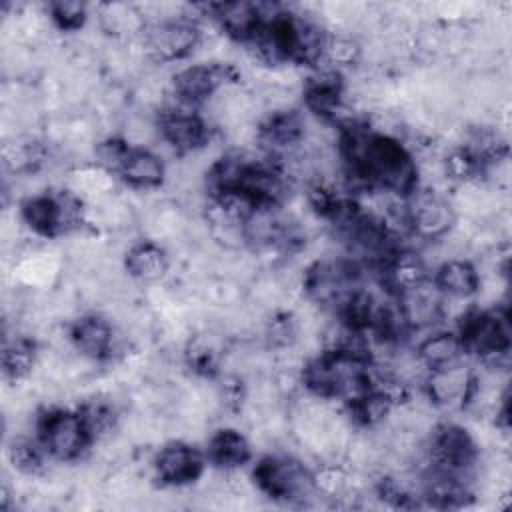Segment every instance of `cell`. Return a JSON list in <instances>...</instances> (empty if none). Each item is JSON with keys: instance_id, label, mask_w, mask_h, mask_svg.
<instances>
[{"instance_id": "9", "label": "cell", "mask_w": 512, "mask_h": 512, "mask_svg": "<svg viewBox=\"0 0 512 512\" xmlns=\"http://www.w3.org/2000/svg\"><path fill=\"white\" fill-rule=\"evenodd\" d=\"M176 102L178 106H170L158 116L160 138L176 154H194L210 142L208 122L192 106Z\"/></svg>"}, {"instance_id": "22", "label": "cell", "mask_w": 512, "mask_h": 512, "mask_svg": "<svg viewBox=\"0 0 512 512\" xmlns=\"http://www.w3.org/2000/svg\"><path fill=\"white\" fill-rule=\"evenodd\" d=\"M360 44L350 36H328L324 58H328L336 66L354 64L360 56Z\"/></svg>"}, {"instance_id": "6", "label": "cell", "mask_w": 512, "mask_h": 512, "mask_svg": "<svg viewBox=\"0 0 512 512\" xmlns=\"http://www.w3.org/2000/svg\"><path fill=\"white\" fill-rule=\"evenodd\" d=\"M238 80V72L226 62H202L186 66L172 78V96L192 108L208 102Z\"/></svg>"}, {"instance_id": "21", "label": "cell", "mask_w": 512, "mask_h": 512, "mask_svg": "<svg viewBox=\"0 0 512 512\" xmlns=\"http://www.w3.org/2000/svg\"><path fill=\"white\" fill-rule=\"evenodd\" d=\"M46 12L50 22L62 32H76L88 20V10L82 2H50Z\"/></svg>"}, {"instance_id": "12", "label": "cell", "mask_w": 512, "mask_h": 512, "mask_svg": "<svg viewBox=\"0 0 512 512\" xmlns=\"http://www.w3.org/2000/svg\"><path fill=\"white\" fill-rule=\"evenodd\" d=\"M116 176L134 190H152L164 182L166 166L156 152L132 144Z\"/></svg>"}, {"instance_id": "3", "label": "cell", "mask_w": 512, "mask_h": 512, "mask_svg": "<svg viewBox=\"0 0 512 512\" xmlns=\"http://www.w3.org/2000/svg\"><path fill=\"white\" fill-rule=\"evenodd\" d=\"M458 336L464 352H470L494 368L506 360L510 350V320L504 308L494 310H468L462 316Z\"/></svg>"}, {"instance_id": "10", "label": "cell", "mask_w": 512, "mask_h": 512, "mask_svg": "<svg viewBox=\"0 0 512 512\" xmlns=\"http://www.w3.org/2000/svg\"><path fill=\"white\" fill-rule=\"evenodd\" d=\"M206 466V456L188 442L172 440L154 456L156 478L166 486H186L196 482Z\"/></svg>"}, {"instance_id": "1", "label": "cell", "mask_w": 512, "mask_h": 512, "mask_svg": "<svg viewBox=\"0 0 512 512\" xmlns=\"http://www.w3.org/2000/svg\"><path fill=\"white\" fill-rule=\"evenodd\" d=\"M20 216L34 234L42 238H58L84 224V202L70 190L40 192L22 202Z\"/></svg>"}, {"instance_id": "16", "label": "cell", "mask_w": 512, "mask_h": 512, "mask_svg": "<svg viewBox=\"0 0 512 512\" xmlns=\"http://www.w3.org/2000/svg\"><path fill=\"white\" fill-rule=\"evenodd\" d=\"M252 458V446L248 438L236 428L216 430L206 444V460L222 470H234L244 466Z\"/></svg>"}, {"instance_id": "13", "label": "cell", "mask_w": 512, "mask_h": 512, "mask_svg": "<svg viewBox=\"0 0 512 512\" xmlns=\"http://www.w3.org/2000/svg\"><path fill=\"white\" fill-rule=\"evenodd\" d=\"M204 8L218 22L224 34L236 42L248 44L262 24L258 2H220Z\"/></svg>"}, {"instance_id": "18", "label": "cell", "mask_w": 512, "mask_h": 512, "mask_svg": "<svg viewBox=\"0 0 512 512\" xmlns=\"http://www.w3.org/2000/svg\"><path fill=\"white\" fill-rule=\"evenodd\" d=\"M36 342L26 336H14L4 338L2 348V370L4 376L10 380H22L28 376L36 364Z\"/></svg>"}, {"instance_id": "17", "label": "cell", "mask_w": 512, "mask_h": 512, "mask_svg": "<svg viewBox=\"0 0 512 512\" xmlns=\"http://www.w3.org/2000/svg\"><path fill=\"white\" fill-rule=\"evenodd\" d=\"M464 354H466L464 344L458 332H448V330H440L426 336L416 348V356L428 372L460 364Z\"/></svg>"}, {"instance_id": "7", "label": "cell", "mask_w": 512, "mask_h": 512, "mask_svg": "<svg viewBox=\"0 0 512 512\" xmlns=\"http://www.w3.org/2000/svg\"><path fill=\"white\" fill-rule=\"evenodd\" d=\"M404 222L418 238L438 240L448 236L456 222V210L442 194L426 188H416L406 196Z\"/></svg>"}, {"instance_id": "5", "label": "cell", "mask_w": 512, "mask_h": 512, "mask_svg": "<svg viewBox=\"0 0 512 512\" xmlns=\"http://www.w3.org/2000/svg\"><path fill=\"white\" fill-rule=\"evenodd\" d=\"M36 438L46 454L60 462H72L94 444L78 410L50 408L36 420Z\"/></svg>"}, {"instance_id": "19", "label": "cell", "mask_w": 512, "mask_h": 512, "mask_svg": "<svg viewBox=\"0 0 512 512\" xmlns=\"http://www.w3.org/2000/svg\"><path fill=\"white\" fill-rule=\"evenodd\" d=\"M78 412L92 442L106 438L118 424V410L108 398H90L78 406Z\"/></svg>"}, {"instance_id": "2", "label": "cell", "mask_w": 512, "mask_h": 512, "mask_svg": "<svg viewBox=\"0 0 512 512\" xmlns=\"http://www.w3.org/2000/svg\"><path fill=\"white\" fill-rule=\"evenodd\" d=\"M252 478L262 494L286 504L304 502L318 492L314 474L292 456L270 454L260 458Z\"/></svg>"}, {"instance_id": "14", "label": "cell", "mask_w": 512, "mask_h": 512, "mask_svg": "<svg viewBox=\"0 0 512 512\" xmlns=\"http://www.w3.org/2000/svg\"><path fill=\"white\" fill-rule=\"evenodd\" d=\"M434 286L446 298H470L480 290L482 278L470 260L452 258L442 262L432 278Z\"/></svg>"}, {"instance_id": "11", "label": "cell", "mask_w": 512, "mask_h": 512, "mask_svg": "<svg viewBox=\"0 0 512 512\" xmlns=\"http://www.w3.org/2000/svg\"><path fill=\"white\" fill-rule=\"evenodd\" d=\"M70 346L90 362H104L114 356L116 332L108 318L100 314H84L70 324Z\"/></svg>"}, {"instance_id": "15", "label": "cell", "mask_w": 512, "mask_h": 512, "mask_svg": "<svg viewBox=\"0 0 512 512\" xmlns=\"http://www.w3.org/2000/svg\"><path fill=\"white\" fill-rule=\"evenodd\" d=\"M168 268L170 258L166 250L152 240H142L130 246L124 258V270L138 282H158L166 276Z\"/></svg>"}, {"instance_id": "4", "label": "cell", "mask_w": 512, "mask_h": 512, "mask_svg": "<svg viewBox=\"0 0 512 512\" xmlns=\"http://www.w3.org/2000/svg\"><path fill=\"white\" fill-rule=\"evenodd\" d=\"M426 456L428 470L472 482L480 452L468 430L458 424H438L430 432Z\"/></svg>"}, {"instance_id": "20", "label": "cell", "mask_w": 512, "mask_h": 512, "mask_svg": "<svg viewBox=\"0 0 512 512\" xmlns=\"http://www.w3.org/2000/svg\"><path fill=\"white\" fill-rule=\"evenodd\" d=\"M44 456H48V454L42 448V444L38 442V438L36 440L18 438L10 446V462L14 464V468L18 472L28 474V476L40 474L44 470Z\"/></svg>"}, {"instance_id": "8", "label": "cell", "mask_w": 512, "mask_h": 512, "mask_svg": "<svg viewBox=\"0 0 512 512\" xmlns=\"http://www.w3.org/2000/svg\"><path fill=\"white\" fill-rule=\"evenodd\" d=\"M144 52L154 62H174L188 56L200 44V28L186 16L168 18L144 26Z\"/></svg>"}]
</instances>
